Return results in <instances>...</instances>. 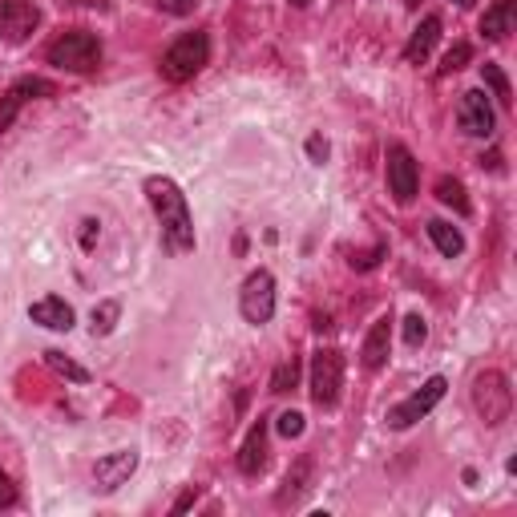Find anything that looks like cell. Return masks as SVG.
<instances>
[{
    "label": "cell",
    "instance_id": "cell-1",
    "mask_svg": "<svg viewBox=\"0 0 517 517\" xmlns=\"http://www.w3.org/2000/svg\"><path fill=\"white\" fill-rule=\"evenodd\" d=\"M146 198L158 215V227H162V243L174 251V255H186L194 251V215H190V202L182 194V186L166 174H154L146 178Z\"/></svg>",
    "mask_w": 517,
    "mask_h": 517
},
{
    "label": "cell",
    "instance_id": "cell-2",
    "mask_svg": "<svg viewBox=\"0 0 517 517\" xmlns=\"http://www.w3.org/2000/svg\"><path fill=\"white\" fill-rule=\"evenodd\" d=\"M49 65L65 69V73H93L101 65V37L89 29H61L49 49H45Z\"/></svg>",
    "mask_w": 517,
    "mask_h": 517
},
{
    "label": "cell",
    "instance_id": "cell-3",
    "mask_svg": "<svg viewBox=\"0 0 517 517\" xmlns=\"http://www.w3.org/2000/svg\"><path fill=\"white\" fill-rule=\"evenodd\" d=\"M206 65H211V37H206L202 29L182 33V37L162 53V77L174 81V85L198 77Z\"/></svg>",
    "mask_w": 517,
    "mask_h": 517
},
{
    "label": "cell",
    "instance_id": "cell-4",
    "mask_svg": "<svg viewBox=\"0 0 517 517\" xmlns=\"http://www.w3.org/2000/svg\"><path fill=\"white\" fill-rule=\"evenodd\" d=\"M473 408H477V417L497 429L509 421V412H513V388H509V376L497 372V368H485L477 372L473 380Z\"/></svg>",
    "mask_w": 517,
    "mask_h": 517
},
{
    "label": "cell",
    "instance_id": "cell-5",
    "mask_svg": "<svg viewBox=\"0 0 517 517\" xmlns=\"http://www.w3.org/2000/svg\"><path fill=\"white\" fill-rule=\"evenodd\" d=\"M445 392H449V380L445 376H429L412 396H404L400 404L388 408V429H412L421 417H429V412L445 400Z\"/></svg>",
    "mask_w": 517,
    "mask_h": 517
},
{
    "label": "cell",
    "instance_id": "cell-6",
    "mask_svg": "<svg viewBox=\"0 0 517 517\" xmlns=\"http://www.w3.org/2000/svg\"><path fill=\"white\" fill-rule=\"evenodd\" d=\"M239 312L247 324H271L275 316V275L271 271H251L243 291H239Z\"/></svg>",
    "mask_w": 517,
    "mask_h": 517
},
{
    "label": "cell",
    "instance_id": "cell-7",
    "mask_svg": "<svg viewBox=\"0 0 517 517\" xmlns=\"http://www.w3.org/2000/svg\"><path fill=\"white\" fill-rule=\"evenodd\" d=\"M344 388V356L336 348H320L312 356V400L320 408H332Z\"/></svg>",
    "mask_w": 517,
    "mask_h": 517
},
{
    "label": "cell",
    "instance_id": "cell-8",
    "mask_svg": "<svg viewBox=\"0 0 517 517\" xmlns=\"http://www.w3.org/2000/svg\"><path fill=\"white\" fill-rule=\"evenodd\" d=\"M417 182H421V166L417 158H412V150L404 142H392L388 146V194L408 206L412 198H417Z\"/></svg>",
    "mask_w": 517,
    "mask_h": 517
},
{
    "label": "cell",
    "instance_id": "cell-9",
    "mask_svg": "<svg viewBox=\"0 0 517 517\" xmlns=\"http://www.w3.org/2000/svg\"><path fill=\"white\" fill-rule=\"evenodd\" d=\"M37 97H57V85L45 81V77H21V81H13L5 89V97H0V134H5L17 122V114L29 106V101H37Z\"/></svg>",
    "mask_w": 517,
    "mask_h": 517
},
{
    "label": "cell",
    "instance_id": "cell-10",
    "mask_svg": "<svg viewBox=\"0 0 517 517\" xmlns=\"http://www.w3.org/2000/svg\"><path fill=\"white\" fill-rule=\"evenodd\" d=\"M41 25V9L33 0H0V37L9 45H25Z\"/></svg>",
    "mask_w": 517,
    "mask_h": 517
},
{
    "label": "cell",
    "instance_id": "cell-11",
    "mask_svg": "<svg viewBox=\"0 0 517 517\" xmlns=\"http://www.w3.org/2000/svg\"><path fill=\"white\" fill-rule=\"evenodd\" d=\"M457 126H461V134H469V138H489V134H493L497 118H493V106H489V97H485L481 89L461 93V106H457Z\"/></svg>",
    "mask_w": 517,
    "mask_h": 517
},
{
    "label": "cell",
    "instance_id": "cell-12",
    "mask_svg": "<svg viewBox=\"0 0 517 517\" xmlns=\"http://www.w3.org/2000/svg\"><path fill=\"white\" fill-rule=\"evenodd\" d=\"M138 469V453L134 449H118V453H106L97 465H93V481L101 493H114L118 485H126Z\"/></svg>",
    "mask_w": 517,
    "mask_h": 517
},
{
    "label": "cell",
    "instance_id": "cell-13",
    "mask_svg": "<svg viewBox=\"0 0 517 517\" xmlns=\"http://www.w3.org/2000/svg\"><path fill=\"white\" fill-rule=\"evenodd\" d=\"M388 348H392V316H380V320L368 328L364 348H360L364 368H368V372H380V368L388 364Z\"/></svg>",
    "mask_w": 517,
    "mask_h": 517
},
{
    "label": "cell",
    "instance_id": "cell-14",
    "mask_svg": "<svg viewBox=\"0 0 517 517\" xmlns=\"http://www.w3.org/2000/svg\"><path fill=\"white\" fill-rule=\"evenodd\" d=\"M437 41H441V17L433 13V17H425L417 29H412V37H408V45H404V61H408V65H425L429 53L437 49Z\"/></svg>",
    "mask_w": 517,
    "mask_h": 517
},
{
    "label": "cell",
    "instance_id": "cell-15",
    "mask_svg": "<svg viewBox=\"0 0 517 517\" xmlns=\"http://www.w3.org/2000/svg\"><path fill=\"white\" fill-rule=\"evenodd\" d=\"M263 465H267V421L259 417V421L251 425L243 449H239V473H243V477H259Z\"/></svg>",
    "mask_w": 517,
    "mask_h": 517
},
{
    "label": "cell",
    "instance_id": "cell-16",
    "mask_svg": "<svg viewBox=\"0 0 517 517\" xmlns=\"http://www.w3.org/2000/svg\"><path fill=\"white\" fill-rule=\"evenodd\" d=\"M29 320L49 328V332H69L73 328V307L65 299H57V295H45V299H37L29 307Z\"/></svg>",
    "mask_w": 517,
    "mask_h": 517
},
{
    "label": "cell",
    "instance_id": "cell-17",
    "mask_svg": "<svg viewBox=\"0 0 517 517\" xmlns=\"http://www.w3.org/2000/svg\"><path fill=\"white\" fill-rule=\"evenodd\" d=\"M312 489V457H299L291 469H287V477H283V485H279V493H275V505L279 509H287V505H299V497Z\"/></svg>",
    "mask_w": 517,
    "mask_h": 517
},
{
    "label": "cell",
    "instance_id": "cell-18",
    "mask_svg": "<svg viewBox=\"0 0 517 517\" xmlns=\"http://www.w3.org/2000/svg\"><path fill=\"white\" fill-rule=\"evenodd\" d=\"M513 13H517V0H497V5L481 17V33L489 41H505L513 33Z\"/></svg>",
    "mask_w": 517,
    "mask_h": 517
},
{
    "label": "cell",
    "instance_id": "cell-19",
    "mask_svg": "<svg viewBox=\"0 0 517 517\" xmlns=\"http://www.w3.org/2000/svg\"><path fill=\"white\" fill-rule=\"evenodd\" d=\"M429 239H433V247H437L445 259H457V255L465 251V239H461V231H457L453 223L433 219V223H429Z\"/></svg>",
    "mask_w": 517,
    "mask_h": 517
},
{
    "label": "cell",
    "instance_id": "cell-20",
    "mask_svg": "<svg viewBox=\"0 0 517 517\" xmlns=\"http://www.w3.org/2000/svg\"><path fill=\"white\" fill-rule=\"evenodd\" d=\"M481 81H485V89H489V93H493V97L501 101V106H505V110L513 106V89H509V77L501 73V65L485 61V65H481Z\"/></svg>",
    "mask_w": 517,
    "mask_h": 517
},
{
    "label": "cell",
    "instance_id": "cell-21",
    "mask_svg": "<svg viewBox=\"0 0 517 517\" xmlns=\"http://www.w3.org/2000/svg\"><path fill=\"white\" fill-rule=\"evenodd\" d=\"M437 198L445 202V206H453L457 215H469V194H465V186H461V178H437Z\"/></svg>",
    "mask_w": 517,
    "mask_h": 517
},
{
    "label": "cell",
    "instance_id": "cell-22",
    "mask_svg": "<svg viewBox=\"0 0 517 517\" xmlns=\"http://www.w3.org/2000/svg\"><path fill=\"white\" fill-rule=\"evenodd\" d=\"M118 299H106V303H97L93 307V336H110L114 332V324H118Z\"/></svg>",
    "mask_w": 517,
    "mask_h": 517
},
{
    "label": "cell",
    "instance_id": "cell-23",
    "mask_svg": "<svg viewBox=\"0 0 517 517\" xmlns=\"http://www.w3.org/2000/svg\"><path fill=\"white\" fill-rule=\"evenodd\" d=\"M295 384H299V360L291 356V360H283V364L271 372V392L283 396V392H291Z\"/></svg>",
    "mask_w": 517,
    "mask_h": 517
},
{
    "label": "cell",
    "instance_id": "cell-24",
    "mask_svg": "<svg viewBox=\"0 0 517 517\" xmlns=\"http://www.w3.org/2000/svg\"><path fill=\"white\" fill-rule=\"evenodd\" d=\"M45 364H49L53 372H61L65 380H73V384H85V380H89V372H85L81 364L65 360V352H45Z\"/></svg>",
    "mask_w": 517,
    "mask_h": 517
},
{
    "label": "cell",
    "instance_id": "cell-25",
    "mask_svg": "<svg viewBox=\"0 0 517 517\" xmlns=\"http://www.w3.org/2000/svg\"><path fill=\"white\" fill-rule=\"evenodd\" d=\"M425 340H429V324H425V316H421V312L404 316V344H408V348H421Z\"/></svg>",
    "mask_w": 517,
    "mask_h": 517
},
{
    "label": "cell",
    "instance_id": "cell-26",
    "mask_svg": "<svg viewBox=\"0 0 517 517\" xmlns=\"http://www.w3.org/2000/svg\"><path fill=\"white\" fill-rule=\"evenodd\" d=\"M469 57H473V49L461 41V45H453L449 53H445V61H441V77H449V73H457V69H465L469 65Z\"/></svg>",
    "mask_w": 517,
    "mask_h": 517
},
{
    "label": "cell",
    "instance_id": "cell-27",
    "mask_svg": "<svg viewBox=\"0 0 517 517\" xmlns=\"http://www.w3.org/2000/svg\"><path fill=\"white\" fill-rule=\"evenodd\" d=\"M384 255H388V247H384V243H376L372 251H356V255H352L348 263H352L356 271H372V267H376V263H380Z\"/></svg>",
    "mask_w": 517,
    "mask_h": 517
},
{
    "label": "cell",
    "instance_id": "cell-28",
    "mask_svg": "<svg viewBox=\"0 0 517 517\" xmlns=\"http://www.w3.org/2000/svg\"><path fill=\"white\" fill-rule=\"evenodd\" d=\"M275 429H279V433H283L287 441H291V437H303V412L287 408V412H283V417H279V425H275Z\"/></svg>",
    "mask_w": 517,
    "mask_h": 517
},
{
    "label": "cell",
    "instance_id": "cell-29",
    "mask_svg": "<svg viewBox=\"0 0 517 517\" xmlns=\"http://www.w3.org/2000/svg\"><path fill=\"white\" fill-rule=\"evenodd\" d=\"M158 9L170 13V17H186V13L198 9V0H158Z\"/></svg>",
    "mask_w": 517,
    "mask_h": 517
},
{
    "label": "cell",
    "instance_id": "cell-30",
    "mask_svg": "<svg viewBox=\"0 0 517 517\" xmlns=\"http://www.w3.org/2000/svg\"><path fill=\"white\" fill-rule=\"evenodd\" d=\"M13 505H17V485L5 469H0V509H13Z\"/></svg>",
    "mask_w": 517,
    "mask_h": 517
},
{
    "label": "cell",
    "instance_id": "cell-31",
    "mask_svg": "<svg viewBox=\"0 0 517 517\" xmlns=\"http://www.w3.org/2000/svg\"><path fill=\"white\" fill-rule=\"evenodd\" d=\"M307 154H312V162H328V142L320 134L307 138Z\"/></svg>",
    "mask_w": 517,
    "mask_h": 517
},
{
    "label": "cell",
    "instance_id": "cell-32",
    "mask_svg": "<svg viewBox=\"0 0 517 517\" xmlns=\"http://www.w3.org/2000/svg\"><path fill=\"white\" fill-rule=\"evenodd\" d=\"M194 501H198V485H190V489H182V497L174 501V513H186V509H190Z\"/></svg>",
    "mask_w": 517,
    "mask_h": 517
},
{
    "label": "cell",
    "instance_id": "cell-33",
    "mask_svg": "<svg viewBox=\"0 0 517 517\" xmlns=\"http://www.w3.org/2000/svg\"><path fill=\"white\" fill-rule=\"evenodd\" d=\"M85 231H81V247H93V231H97V223L89 219V223H81Z\"/></svg>",
    "mask_w": 517,
    "mask_h": 517
},
{
    "label": "cell",
    "instance_id": "cell-34",
    "mask_svg": "<svg viewBox=\"0 0 517 517\" xmlns=\"http://www.w3.org/2000/svg\"><path fill=\"white\" fill-rule=\"evenodd\" d=\"M69 5H97V9H106V0H69Z\"/></svg>",
    "mask_w": 517,
    "mask_h": 517
},
{
    "label": "cell",
    "instance_id": "cell-35",
    "mask_svg": "<svg viewBox=\"0 0 517 517\" xmlns=\"http://www.w3.org/2000/svg\"><path fill=\"white\" fill-rule=\"evenodd\" d=\"M307 5H312V0H291V9H307Z\"/></svg>",
    "mask_w": 517,
    "mask_h": 517
},
{
    "label": "cell",
    "instance_id": "cell-36",
    "mask_svg": "<svg viewBox=\"0 0 517 517\" xmlns=\"http://www.w3.org/2000/svg\"><path fill=\"white\" fill-rule=\"evenodd\" d=\"M453 5H461V9H473V5H477V0H453Z\"/></svg>",
    "mask_w": 517,
    "mask_h": 517
},
{
    "label": "cell",
    "instance_id": "cell-37",
    "mask_svg": "<svg viewBox=\"0 0 517 517\" xmlns=\"http://www.w3.org/2000/svg\"><path fill=\"white\" fill-rule=\"evenodd\" d=\"M404 5H408V9H417V5H421V0H404Z\"/></svg>",
    "mask_w": 517,
    "mask_h": 517
}]
</instances>
